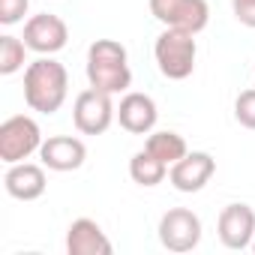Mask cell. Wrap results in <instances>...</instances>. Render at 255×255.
Listing matches in <instances>:
<instances>
[{
	"label": "cell",
	"mask_w": 255,
	"mask_h": 255,
	"mask_svg": "<svg viewBox=\"0 0 255 255\" xmlns=\"http://www.w3.org/2000/svg\"><path fill=\"white\" fill-rule=\"evenodd\" d=\"M69 96V72L51 54H39L24 69V102L30 111L54 114Z\"/></svg>",
	"instance_id": "obj_1"
},
{
	"label": "cell",
	"mask_w": 255,
	"mask_h": 255,
	"mask_svg": "<svg viewBox=\"0 0 255 255\" xmlns=\"http://www.w3.org/2000/svg\"><path fill=\"white\" fill-rule=\"evenodd\" d=\"M87 81L102 93H126L132 84L129 54L117 39H96L87 48Z\"/></svg>",
	"instance_id": "obj_2"
},
{
	"label": "cell",
	"mask_w": 255,
	"mask_h": 255,
	"mask_svg": "<svg viewBox=\"0 0 255 255\" xmlns=\"http://www.w3.org/2000/svg\"><path fill=\"white\" fill-rule=\"evenodd\" d=\"M153 57H156V66H159L162 78H168V81L189 78L192 69H195V57H198L195 33L165 27L153 42Z\"/></svg>",
	"instance_id": "obj_3"
},
{
	"label": "cell",
	"mask_w": 255,
	"mask_h": 255,
	"mask_svg": "<svg viewBox=\"0 0 255 255\" xmlns=\"http://www.w3.org/2000/svg\"><path fill=\"white\" fill-rule=\"evenodd\" d=\"M42 147V129L27 114H15L0 123V162L15 165L39 153Z\"/></svg>",
	"instance_id": "obj_4"
},
{
	"label": "cell",
	"mask_w": 255,
	"mask_h": 255,
	"mask_svg": "<svg viewBox=\"0 0 255 255\" xmlns=\"http://www.w3.org/2000/svg\"><path fill=\"white\" fill-rule=\"evenodd\" d=\"M117 108L111 102V93H102L96 87H87L72 102V123L81 135H102L114 123Z\"/></svg>",
	"instance_id": "obj_5"
},
{
	"label": "cell",
	"mask_w": 255,
	"mask_h": 255,
	"mask_svg": "<svg viewBox=\"0 0 255 255\" xmlns=\"http://www.w3.org/2000/svg\"><path fill=\"white\" fill-rule=\"evenodd\" d=\"M147 3H150V15L162 27H174L198 36L210 21L207 0H147Z\"/></svg>",
	"instance_id": "obj_6"
},
{
	"label": "cell",
	"mask_w": 255,
	"mask_h": 255,
	"mask_svg": "<svg viewBox=\"0 0 255 255\" xmlns=\"http://www.w3.org/2000/svg\"><path fill=\"white\" fill-rule=\"evenodd\" d=\"M159 243L168 252H192L201 243V219L189 207H171L159 219Z\"/></svg>",
	"instance_id": "obj_7"
},
{
	"label": "cell",
	"mask_w": 255,
	"mask_h": 255,
	"mask_svg": "<svg viewBox=\"0 0 255 255\" xmlns=\"http://www.w3.org/2000/svg\"><path fill=\"white\" fill-rule=\"evenodd\" d=\"M21 39L36 54H57L69 42V27H66V21L60 15L39 12V15H30L24 21V36Z\"/></svg>",
	"instance_id": "obj_8"
},
{
	"label": "cell",
	"mask_w": 255,
	"mask_h": 255,
	"mask_svg": "<svg viewBox=\"0 0 255 255\" xmlns=\"http://www.w3.org/2000/svg\"><path fill=\"white\" fill-rule=\"evenodd\" d=\"M216 234L225 249H249L255 240V210L249 204H228L216 219Z\"/></svg>",
	"instance_id": "obj_9"
},
{
	"label": "cell",
	"mask_w": 255,
	"mask_h": 255,
	"mask_svg": "<svg viewBox=\"0 0 255 255\" xmlns=\"http://www.w3.org/2000/svg\"><path fill=\"white\" fill-rule=\"evenodd\" d=\"M216 171V159L204 150H192L168 168V180L177 192H201Z\"/></svg>",
	"instance_id": "obj_10"
},
{
	"label": "cell",
	"mask_w": 255,
	"mask_h": 255,
	"mask_svg": "<svg viewBox=\"0 0 255 255\" xmlns=\"http://www.w3.org/2000/svg\"><path fill=\"white\" fill-rule=\"evenodd\" d=\"M159 120V108L153 102V96L147 93H126L117 105V123L123 126L129 135H150L153 126Z\"/></svg>",
	"instance_id": "obj_11"
},
{
	"label": "cell",
	"mask_w": 255,
	"mask_h": 255,
	"mask_svg": "<svg viewBox=\"0 0 255 255\" xmlns=\"http://www.w3.org/2000/svg\"><path fill=\"white\" fill-rule=\"evenodd\" d=\"M39 159L48 171H75L87 159V147L75 135H51L39 147Z\"/></svg>",
	"instance_id": "obj_12"
},
{
	"label": "cell",
	"mask_w": 255,
	"mask_h": 255,
	"mask_svg": "<svg viewBox=\"0 0 255 255\" xmlns=\"http://www.w3.org/2000/svg\"><path fill=\"white\" fill-rule=\"evenodd\" d=\"M48 177H45V165H33V162H15L6 168L3 174V189L6 195H12L15 201H36L45 195Z\"/></svg>",
	"instance_id": "obj_13"
},
{
	"label": "cell",
	"mask_w": 255,
	"mask_h": 255,
	"mask_svg": "<svg viewBox=\"0 0 255 255\" xmlns=\"http://www.w3.org/2000/svg\"><path fill=\"white\" fill-rule=\"evenodd\" d=\"M66 252L69 255H111L114 246L105 237V231L99 228V222L81 216L66 231Z\"/></svg>",
	"instance_id": "obj_14"
},
{
	"label": "cell",
	"mask_w": 255,
	"mask_h": 255,
	"mask_svg": "<svg viewBox=\"0 0 255 255\" xmlns=\"http://www.w3.org/2000/svg\"><path fill=\"white\" fill-rule=\"evenodd\" d=\"M129 177L138 183V186H159L165 177H168V165L162 162V159H156L147 147L144 150H138L132 159H129Z\"/></svg>",
	"instance_id": "obj_15"
},
{
	"label": "cell",
	"mask_w": 255,
	"mask_h": 255,
	"mask_svg": "<svg viewBox=\"0 0 255 255\" xmlns=\"http://www.w3.org/2000/svg\"><path fill=\"white\" fill-rule=\"evenodd\" d=\"M144 147L156 156V159H162L168 168L177 162V159H183L189 150H186V141H183V135H177V132H171V129H159V132H150L147 135V141H144Z\"/></svg>",
	"instance_id": "obj_16"
},
{
	"label": "cell",
	"mask_w": 255,
	"mask_h": 255,
	"mask_svg": "<svg viewBox=\"0 0 255 255\" xmlns=\"http://www.w3.org/2000/svg\"><path fill=\"white\" fill-rule=\"evenodd\" d=\"M27 45L24 39L3 33L0 36V75H15L18 69H24V57H27Z\"/></svg>",
	"instance_id": "obj_17"
},
{
	"label": "cell",
	"mask_w": 255,
	"mask_h": 255,
	"mask_svg": "<svg viewBox=\"0 0 255 255\" xmlns=\"http://www.w3.org/2000/svg\"><path fill=\"white\" fill-rule=\"evenodd\" d=\"M234 117L243 129H255V87L243 90L234 102Z\"/></svg>",
	"instance_id": "obj_18"
},
{
	"label": "cell",
	"mask_w": 255,
	"mask_h": 255,
	"mask_svg": "<svg viewBox=\"0 0 255 255\" xmlns=\"http://www.w3.org/2000/svg\"><path fill=\"white\" fill-rule=\"evenodd\" d=\"M27 9H30V0H0V24L12 27V24L24 21Z\"/></svg>",
	"instance_id": "obj_19"
},
{
	"label": "cell",
	"mask_w": 255,
	"mask_h": 255,
	"mask_svg": "<svg viewBox=\"0 0 255 255\" xmlns=\"http://www.w3.org/2000/svg\"><path fill=\"white\" fill-rule=\"evenodd\" d=\"M231 12L243 27L255 30V0H231Z\"/></svg>",
	"instance_id": "obj_20"
},
{
	"label": "cell",
	"mask_w": 255,
	"mask_h": 255,
	"mask_svg": "<svg viewBox=\"0 0 255 255\" xmlns=\"http://www.w3.org/2000/svg\"><path fill=\"white\" fill-rule=\"evenodd\" d=\"M249 249H252V252H255V240H252V246H249Z\"/></svg>",
	"instance_id": "obj_21"
}]
</instances>
